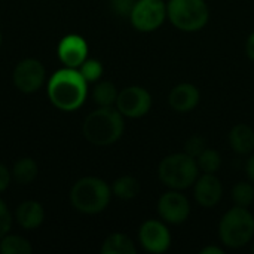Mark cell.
I'll list each match as a JSON object with an SVG mask.
<instances>
[{
  "mask_svg": "<svg viewBox=\"0 0 254 254\" xmlns=\"http://www.w3.org/2000/svg\"><path fill=\"white\" fill-rule=\"evenodd\" d=\"M252 252H253V253H254V243H253V244H252Z\"/></svg>",
  "mask_w": 254,
  "mask_h": 254,
  "instance_id": "cell-32",
  "label": "cell"
},
{
  "mask_svg": "<svg viewBox=\"0 0 254 254\" xmlns=\"http://www.w3.org/2000/svg\"><path fill=\"white\" fill-rule=\"evenodd\" d=\"M37 177V164L31 158H21L12 168V179L18 185H30Z\"/></svg>",
  "mask_w": 254,
  "mask_h": 254,
  "instance_id": "cell-18",
  "label": "cell"
},
{
  "mask_svg": "<svg viewBox=\"0 0 254 254\" xmlns=\"http://www.w3.org/2000/svg\"><path fill=\"white\" fill-rule=\"evenodd\" d=\"M223 253H225V250H223V249H220V247H217V246H208V247L202 249V252H201V254H223Z\"/></svg>",
  "mask_w": 254,
  "mask_h": 254,
  "instance_id": "cell-31",
  "label": "cell"
},
{
  "mask_svg": "<svg viewBox=\"0 0 254 254\" xmlns=\"http://www.w3.org/2000/svg\"><path fill=\"white\" fill-rule=\"evenodd\" d=\"M33 247L30 241L21 235L6 234L0 238V253L1 254H30Z\"/></svg>",
  "mask_w": 254,
  "mask_h": 254,
  "instance_id": "cell-20",
  "label": "cell"
},
{
  "mask_svg": "<svg viewBox=\"0 0 254 254\" xmlns=\"http://www.w3.org/2000/svg\"><path fill=\"white\" fill-rule=\"evenodd\" d=\"M232 201L238 207L249 208L254 202V186L252 182H238L232 188Z\"/></svg>",
  "mask_w": 254,
  "mask_h": 254,
  "instance_id": "cell-22",
  "label": "cell"
},
{
  "mask_svg": "<svg viewBox=\"0 0 254 254\" xmlns=\"http://www.w3.org/2000/svg\"><path fill=\"white\" fill-rule=\"evenodd\" d=\"M158 214L165 223L182 225L190 214V204L183 193L171 189L159 198Z\"/></svg>",
  "mask_w": 254,
  "mask_h": 254,
  "instance_id": "cell-10",
  "label": "cell"
},
{
  "mask_svg": "<svg viewBox=\"0 0 254 254\" xmlns=\"http://www.w3.org/2000/svg\"><path fill=\"white\" fill-rule=\"evenodd\" d=\"M100 252L101 254H135L137 249L129 237L116 232L104 240Z\"/></svg>",
  "mask_w": 254,
  "mask_h": 254,
  "instance_id": "cell-17",
  "label": "cell"
},
{
  "mask_svg": "<svg viewBox=\"0 0 254 254\" xmlns=\"http://www.w3.org/2000/svg\"><path fill=\"white\" fill-rule=\"evenodd\" d=\"M138 240L143 249L149 253H165L171 246V235L168 228L159 220H147L138 231Z\"/></svg>",
  "mask_w": 254,
  "mask_h": 254,
  "instance_id": "cell-11",
  "label": "cell"
},
{
  "mask_svg": "<svg viewBox=\"0 0 254 254\" xmlns=\"http://www.w3.org/2000/svg\"><path fill=\"white\" fill-rule=\"evenodd\" d=\"M152 107V95L143 86H127L124 88L116 98V109L131 119L143 118L149 113Z\"/></svg>",
  "mask_w": 254,
  "mask_h": 254,
  "instance_id": "cell-9",
  "label": "cell"
},
{
  "mask_svg": "<svg viewBox=\"0 0 254 254\" xmlns=\"http://www.w3.org/2000/svg\"><path fill=\"white\" fill-rule=\"evenodd\" d=\"M15 219L18 225L27 231L39 228L45 220V210L37 201H25L18 205L15 211Z\"/></svg>",
  "mask_w": 254,
  "mask_h": 254,
  "instance_id": "cell-15",
  "label": "cell"
},
{
  "mask_svg": "<svg viewBox=\"0 0 254 254\" xmlns=\"http://www.w3.org/2000/svg\"><path fill=\"white\" fill-rule=\"evenodd\" d=\"M229 144L238 155H250L254 150V131L247 124H237L229 132Z\"/></svg>",
  "mask_w": 254,
  "mask_h": 254,
  "instance_id": "cell-16",
  "label": "cell"
},
{
  "mask_svg": "<svg viewBox=\"0 0 254 254\" xmlns=\"http://www.w3.org/2000/svg\"><path fill=\"white\" fill-rule=\"evenodd\" d=\"M12 180V171H9V168L3 164H0V193L4 192Z\"/></svg>",
  "mask_w": 254,
  "mask_h": 254,
  "instance_id": "cell-28",
  "label": "cell"
},
{
  "mask_svg": "<svg viewBox=\"0 0 254 254\" xmlns=\"http://www.w3.org/2000/svg\"><path fill=\"white\" fill-rule=\"evenodd\" d=\"M125 129L124 115L110 107H98L97 110L91 112L82 125L83 137L94 146L106 147L116 143Z\"/></svg>",
  "mask_w": 254,
  "mask_h": 254,
  "instance_id": "cell-2",
  "label": "cell"
},
{
  "mask_svg": "<svg viewBox=\"0 0 254 254\" xmlns=\"http://www.w3.org/2000/svg\"><path fill=\"white\" fill-rule=\"evenodd\" d=\"M167 18L182 31H199L210 18L208 6L204 0H170L167 4Z\"/></svg>",
  "mask_w": 254,
  "mask_h": 254,
  "instance_id": "cell-6",
  "label": "cell"
},
{
  "mask_svg": "<svg viewBox=\"0 0 254 254\" xmlns=\"http://www.w3.org/2000/svg\"><path fill=\"white\" fill-rule=\"evenodd\" d=\"M0 45H1V33H0Z\"/></svg>",
  "mask_w": 254,
  "mask_h": 254,
  "instance_id": "cell-33",
  "label": "cell"
},
{
  "mask_svg": "<svg viewBox=\"0 0 254 254\" xmlns=\"http://www.w3.org/2000/svg\"><path fill=\"white\" fill-rule=\"evenodd\" d=\"M12 222H13V219H12L10 210L0 199V238L4 237L6 234H9V231L12 228Z\"/></svg>",
  "mask_w": 254,
  "mask_h": 254,
  "instance_id": "cell-26",
  "label": "cell"
},
{
  "mask_svg": "<svg viewBox=\"0 0 254 254\" xmlns=\"http://www.w3.org/2000/svg\"><path fill=\"white\" fill-rule=\"evenodd\" d=\"M57 54L65 67L77 68L88 57V43L79 34H67L60 40Z\"/></svg>",
  "mask_w": 254,
  "mask_h": 254,
  "instance_id": "cell-12",
  "label": "cell"
},
{
  "mask_svg": "<svg viewBox=\"0 0 254 254\" xmlns=\"http://www.w3.org/2000/svg\"><path fill=\"white\" fill-rule=\"evenodd\" d=\"M112 198V188L98 177H82L70 189V202L83 214L104 211Z\"/></svg>",
  "mask_w": 254,
  "mask_h": 254,
  "instance_id": "cell-3",
  "label": "cell"
},
{
  "mask_svg": "<svg viewBox=\"0 0 254 254\" xmlns=\"http://www.w3.org/2000/svg\"><path fill=\"white\" fill-rule=\"evenodd\" d=\"M205 149V140L201 135H192L188 141H186V147H185V153H188L192 158H198L202 150Z\"/></svg>",
  "mask_w": 254,
  "mask_h": 254,
  "instance_id": "cell-25",
  "label": "cell"
},
{
  "mask_svg": "<svg viewBox=\"0 0 254 254\" xmlns=\"http://www.w3.org/2000/svg\"><path fill=\"white\" fill-rule=\"evenodd\" d=\"M112 193L124 201L134 199L140 193V183L131 176H122L116 179L112 185Z\"/></svg>",
  "mask_w": 254,
  "mask_h": 254,
  "instance_id": "cell-19",
  "label": "cell"
},
{
  "mask_svg": "<svg viewBox=\"0 0 254 254\" xmlns=\"http://www.w3.org/2000/svg\"><path fill=\"white\" fill-rule=\"evenodd\" d=\"M167 18V4L162 0H137L129 21L138 31L149 33L155 31L162 25Z\"/></svg>",
  "mask_w": 254,
  "mask_h": 254,
  "instance_id": "cell-7",
  "label": "cell"
},
{
  "mask_svg": "<svg viewBox=\"0 0 254 254\" xmlns=\"http://www.w3.org/2000/svg\"><path fill=\"white\" fill-rule=\"evenodd\" d=\"M79 71L83 76V79L89 83V82H97L100 80V77L103 76V64L98 60H85L80 65H79Z\"/></svg>",
  "mask_w": 254,
  "mask_h": 254,
  "instance_id": "cell-24",
  "label": "cell"
},
{
  "mask_svg": "<svg viewBox=\"0 0 254 254\" xmlns=\"http://www.w3.org/2000/svg\"><path fill=\"white\" fill-rule=\"evenodd\" d=\"M193 195L196 202L204 208L216 207L223 196V186L219 177L211 173H204L193 185Z\"/></svg>",
  "mask_w": 254,
  "mask_h": 254,
  "instance_id": "cell-13",
  "label": "cell"
},
{
  "mask_svg": "<svg viewBox=\"0 0 254 254\" xmlns=\"http://www.w3.org/2000/svg\"><path fill=\"white\" fill-rule=\"evenodd\" d=\"M196 164H198V168L202 173L214 174L220 168V165H222V158H220L219 152H216L214 149L205 147L202 150V153L196 158Z\"/></svg>",
  "mask_w": 254,
  "mask_h": 254,
  "instance_id": "cell-23",
  "label": "cell"
},
{
  "mask_svg": "<svg viewBox=\"0 0 254 254\" xmlns=\"http://www.w3.org/2000/svg\"><path fill=\"white\" fill-rule=\"evenodd\" d=\"M158 177L167 188L185 190L195 185L199 177V168L196 159L188 153H173L161 161Z\"/></svg>",
  "mask_w": 254,
  "mask_h": 254,
  "instance_id": "cell-4",
  "label": "cell"
},
{
  "mask_svg": "<svg viewBox=\"0 0 254 254\" xmlns=\"http://www.w3.org/2000/svg\"><path fill=\"white\" fill-rule=\"evenodd\" d=\"M88 82L79 70L64 67L55 71L48 80V97L63 112L77 110L86 100Z\"/></svg>",
  "mask_w": 254,
  "mask_h": 254,
  "instance_id": "cell-1",
  "label": "cell"
},
{
  "mask_svg": "<svg viewBox=\"0 0 254 254\" xmlns=\"http://www.w3.org/2000/svg\"><path fill=\"white\" fill-rule=\"evenodd\" d=\"M219 237L223 246L229 249L247 246L254 237L253 214L247 208L235 205L222 217L219 223Z\"/></svg>",
  "mask_w": 254,
  "mask_h": 254,
  "instance_id": "cell-5",
  "label": "cell"
},
{
  "mask_svg": "<svg viewBox=\"0 0 254 254\" xmlns=\"http://www.w3.org/2000/svg\"><path fill=\"white\" fill-rule=\"evenodd\" d=\"M45 79H46L45 65L36 58H25L19 61L12 73V80L15 88L24 94L37 92L43 86Z\"/></svg>",
  "mask_w": 254,
  "mask_h": 254,
  "instance_id": "cell-8",
  "label": "cell"
},
{
  "mask_svg": "<svg viewBox=\"0 0 254 254\" xmlns=\"http://www.w3.org/2000/svg\"><path fill=\"white\" fill-rule=\"evenodd\" d=\"M201 100L199 89L192 83H179L168 94V103L171 109L179 113H186L193 110Z\"/></svg>",
  "mask_w": 254,
  "mask_h": 254,
  "instance_id": "cell-14",
  "label": "cell"
},
{
  "mask_svg": "<svg viewBox=\"0 0 254 254\" xmlns=\"http://www.w3.org/2000/svg\"><path fill=\"white\" fill-rule=\"evenodd\" d=\"M118 89L112 82L103 80L98 82L94 86L92 91V98L94 101L100 106V107H110L113 104H116V98H118Z\"/></svg>",
  "mask_w": 254,
  "mask_h": 254,
  "instance_id": "cell-21",
  "label": "cell"
},
{
  "mask_svg": "<svg viewBox=\"0 0 254 254\" xmlns=\"http://www.w3.org/2000/svg\"><path fill=\"white\" fill-rule=\"evenodd\" d=\"M135 1L134 0H112L110 1V7L112 10L119 15V16H128L131 15V10L134 7Z\"/></svg>",
  "mask_w": 254,
  "mask_h": 254,
  "instance_id": "cell-27",
  "label": "cell"
},
{
  "mask_svg": "<svg viewBox=\"0 0 254 254\" xmlns=\"http://www.w3.org/2000/svg\"><path fill=\"white\" fill-rule=\"evenodd\" d=\"M246 54L252 61H254V31L249 36V39L246 42Z\"/></svg>",
  "mask_w": 254,
  "mask_h": 254,
  "instance_id": "cell-29",
  "label": "cell"
},
{
  "mask_svg": "<svg viewBox=\"0 0 254 254\" xmlns=\"http://www.w3.org/2000/svg\"><path fill=\"white\" fill-rule=\"evenodd\" d=\"M246 173H247V177H249V180L254 183V153L253 155H250V158L247 159V162H246Z\"/></svg>",
  "mask_w": 254,
  "mask_h": 254,
  "instance_id": "cell-30",
  "label": "cell"
}]
</instances>
